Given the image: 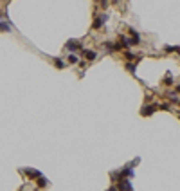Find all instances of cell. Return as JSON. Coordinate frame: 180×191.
Returning a JSON list of instances; mask_svg holds the SVG:
<instances>
[{"label": "cell", "mask_w": 180, "mask_h": 191, "mask_svg": "<svg viewBox=\"0 0 180 191\" xmlns=\"http://www.w3.org/2000/svg\"><path fill=\"white\" fill-rule=\"evenodd\" d=\"M106 20H108V15H106V13L97 15V16H96V20H94V23H92V29H99V27H103Z\"/></svg>", "instance_id": "1"}, {"label": "cell", "mask_w": 180, "mask_h": 191, "mask_svg": "<svg viewBox=\"0 0 180 191\" xmlns=\"http://www.w3.org/2000/svg\"><path fill=\"white\" fill-rule=\"evenodd\" d=\"M38 186H40V187H45V186H47V180H45L41 175L38 177Z\"/></svg>", "instance_id": "10"}, {"label": "cell", "mask_w": 180, "mask_h": 191, "mask_svg": "<svg viewBox=\"0 0 180 191\" xmlns=\"http://www.w3.org/2000/svg\"><path fill=\"white\" fill-rule=\"evenodd\" d=\"M83 56H85L88 61H94V60L97 58V52L92 51V49H83Z\"/></svg>", "instance_id": "4"}, {"label": "cell", "mask_w": 180, "mask_h": 191, "mask_svg": "<svg viewBox=\"0 0 180 191\" xmlns=\"http://www.w3.org/2000/svg\"><path fill=\"white\" fill-rule=\"evenodd\" d=\"M99 4H101V7H106L108 6V0H99Z\"/></svg>", "instance_id": "12"}, {"label": "cell", "mask_w": 180, "mask_h": 191, "mask_svg": "<svg viewBox=\"0 0 180 191\" xmlns=\"http://www.w3.org/2000/svg\"><path fill=\"white\" fill-rule=\"evenodd\" d=\"M117 182H119V184H117V187H119L121 191H133L130 179H121V180H117Z\"/></svg>", "instance_id": "2"}, {"label": "cell", "mask_w": 180, "mask_h": 191, "mask_svg": "<svg viewBox=\"0 0 180 191\" xmlns=\"http://www.w3.org/2000/svg\"><path fill=\"white\" fill-rule=\"evenodd\" d=\"M124 58H126L128 61H131V60H135V58H137V56H135L133 52H130V51H126V52H124Z\"/></svg>", "instance_id": "9"}, {"label": "cell", "mask_w": 180, "mask_h": 191, "mask_svg": "<svg viewBox=\"0 0 180 191\" xmlns=\"http://www.w3.org/2000/svg\"><path fill=\"white\" fill-rule=\"evenodd\" d=\"M112 2H114V4H117V2H119V0H112Z\"/></svg>", "instance_id": "13"}, {"label": "cell", "mask_w": 180, "mask_h": 191, "mask_svg": "<svg viewBox=\"0 0 180 191\" xmlns=\"http://www.w3.org/2000/svg\"><path fill=\"white\" fill-rule=\"evenodd\" d=\"M67 49H69L70 52H74V51H78V49H83V45H81L78 40H69V42H67Z\"/></svg>", "instance_id": "3"}, {"label": "cell", "mask_w": 180, "mask_h": 191, "mask_svg": "<svg viewBox=\"0 0 180 191\" xmlns=\"http://www.w3.org/2000/svg\"><path fill=\"white\" fill-rule=\"evenodd\" d=\"M25 175H27L29 179H38V177H40L41 173H40L38 170H33V168H27V170H25Z\"/></svg>", "instance_id": "5"}, {"label": "cell", "mask_w": 180, "mask_h": 191, "mask_svg": "<svg viewBox=\"0 0 180 191\" xmlns=\"http://www.w3.org/2000/svg\"><path fill=\"white\" fill-rule=\"evenodd\" d=\"M67 61H69V63H79V60H78V56L74 52H70L69 56H67Z\"/></svg>", "instance_id": "8"}, {"label": "cell", "mask_w": 180, "mask_h": 191, "mask_svg": "<svg viewBox=\"0 0 180 191\" xmlns=\"http://www.w3.org/2000/svg\"><path fill=\"white\" fill-rule=\"evenodd\" d=\"M0 16H2V15H0Z\"/></svg>", "instance_id": "14"}, {"label": "cell", "mask_w": 180, "mask_h": 191, "mask_svg": "<svg viewBox=\"0 0 180 191\" xmlns=\"http://www.w3.org/2000/svg\"><path fill=\"white\" fill-rule=\"evenodd\" d=\"M54 65H56L58 69H63V67H65V63H63V60H60V58H56V60H54Z\"/></svg>", "instance_id": "11"}, {"label": "cell", "mask_w": 180, "mask_h": 191, "mask_svg": "<svg viewBox=\"0 0 180 191\" xmlns=\"http://www.w3.org/2000/svg\"><path fill=\"white\" fill-rule=\"evenodd\" d=\"M157 108H159V106H157V105H150V106H144L142 108V115H151Z\"/></svg>", "instance_id": "6"}, {"label": "cell", "mask_w": 180, "mask_h": 191, "mask_svg": "<svg viewBox=\"0 0 180 191\" xmlns=\"http://www.w3.org/2000/svg\"><path fill=\"white\" fill-rule=\"evenodd\" d=\"M9 31H11L9 23H6V22H0V33H9Z\"/></svg>", "instance_id": "7"}]
</instances>
